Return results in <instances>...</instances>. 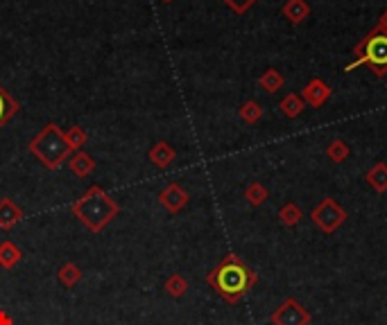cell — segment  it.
<instances>
[{"label":"cell","instance_id":"cell-12","mask_svg":"<svg viewBox=\"0 0 387 325\" xmlns=\"http://www.w3.org/2000/svg\"><path fill=\"white\" fill-rule=\"evenodd\" d=\"M66 162H68V170H71L75 177H79V179H86L88 174L96 170L93 156H88L86 152H75V154H71V158H68Z\"/></svg>","mask_w":387,"mask_h":325},{"label":"cell","instance_id":"cell-2","mask_svg":"<svg viewBox=\"0 0 387 325\" xmlns=\"http://www.w3.org/2000/svg\"><path fill=\"white\" fill-rule=\"evenodd\" d=\"M71 213L91 233H102V230L118 217L120 206L116 203V199H111L100 185H91L75 203H71Z\"/></svg>","mask_w":387,"mask_h":325},{"label":"cell","instance_id":"cell-18","mask_svg":"<svg viewBox=\"0 0 387 325\" xmlns=\"http://www.w3.org/2000/svg\"><path fill=\"white\" fill-rule=\"evenodd\" d=\"M260 88H263L265 93H270V95H275V93H279L283 86H286V77H283L277 68H267V71L260 75L258 79Z\"/></svg>","mask_w":387,"mask_h":325},{"label":"cell","instance_id":"cell-22","mask_svg":"<svg viewBox=\"0 0 387 325\" xmlns=\"http://www.w3.org/2000/svg\"><path fill=\"white\" fill-rule=\"evenodd\" d=\"M301 217H304V213H301V208L294 203V201H288V203H283L281 206V211H279V222L283 224V226H288V228H294L299 222H301Z\"/></svg>","mask_w":387,"mask_h":325},{"label":"cell","instance_id":"cell-11","mask_svg":"<svg viewBox=\"0 0 387 325\" xmlns=\"http://www.w3.org/2000/svg\"><path fill=\"white\" fill-rule=\"evenodd\" d=\"M281 14L286 16L292 25H299L311 16V5L306 0H286V5L281 7Z\"/></svg>","mask_w":387,"mask_h":325},{"label":"cell","instance_id":"cell-28","mask_svg":"<svg viewBox=\"0 0 387 325\" xmlns=\"http://www.w3.org/2000/svg\"><path fill=\"white\" fill-rule=\"evenodd\" d=\"M161 3H173V0H161Z\"/></svg>","mask_w":387,"mask_h":325},{"label":"cell","instance_id":"cell-21","mask_svg":"<svg viewBox=\"0 0 387 325\" xmlns=\"http://www.w3.org/2000/svg\"><path fill=\"white\" fill-rule=\"evenodd\" d=\"M64 138H66L68 147H71V152L75 154V152H82V147H84L86 141H88V134H86L84 126L73 124L71 129H66V131H64Z\"/></svg>","mask_w":387,"mask_h":325},{"label":"cell","instance_id":"cell-3","mask_svg":"<svg viewBox=\"0 0 387 325\" xmlns=\"http://www.w3.org/2000/svg\"><path fill=\"white\" fill-rule=\"evenodd\" d=\"M28 149L45 170H59L73 154L71 147H68V143H66V138H64V129H59L54 122L45 124L43 129L30 141Z\"/></svg>","mask_w":387,"mask_h":325},{"label":"cell","instance_id":"cell-10","mask_svg":"<svg viewBox=\"0 0 387 325\" xmlns=\"http://www.w3.org/2000/svg\"><path fill=\"white\" fill-rule=\"evenodd\" d=\"M177 158V152H175V147L166 143V141H158L150 147V152H147V160L152 162L154 167L158 170H166L170 162H173Z\"/></svg>","mask_w":387,"mask_h":325},{"label":"cell","instance_id":"cell-16","mask_svg":"<svg viewBox=\"0 0 387 325\" xmlns=\"http://www.w3.org/2000/svg\"><path fill=\"white\" fill-rule=\"evenodd\" d=\"M279 109H281L283 115H286V118L294 120V118H299V115L304 113L306 102L301 100V95H297V93H288V95L279 102Z\"/></svg>","mask_w":387,"mask_h":325},{"label":"cell","instance_id":"cell-7","mask_svg":"<svg viewBox=\"0 0 387 325\" xmlns=\"http://www.w3.org/2000/svg\"><path fill=\"white\" fill-rule=\"evenodd\" d=\"M188 201H190V194H188V190L186 188H181V185L177 183V181H173V183H168L166 188L161 190V194H158V203H161L168 213H173V215H177V213H181L184 208L188 206Z\"/></svg>","mask_w":387,"mask_h":325},{"label":"cell","instance_id":"cell-6","mask_svg":"<svg viewBox=\"0 0 387 325\" xmlns=\"http://www.w3.org/2000/svg\"><path fill=\"white\" fill-rule=\"evenodd\" d=\"M270 323L272 325H311V312L306 309L297 298L288 296L270 314Z\"/></svg>","mask_w":387,"mask_h":325},{"label":"cell","instance_id":"cell-8","mask_svg":"<svg viewBox=\"0 0 387 325\" xmlns=\"http://www.w3.org/2000/svg\"><path fill=\"white\" fill-rule=\"evenodd\" d=\"M331 86L326 84L324 79H320V77H315V79H311L308 84L304 86V90H301V100L308 104V107H313V109H320V107H324V104L328 102V98H331Z\"/></svg>","mask_w":387,"mask_h":325},{"label":"cell","instance_id":"cell-24","mask_svg":"<svg viewBox=\"0 0 387 325\" xmlns=\"http://www.w3.org/2000/svg\"><path fill=\"white\" fill-rule=\"evenodd\" d=\"M326 156L333 162H345L351 156V147L347 145V141H342V138H335V141L326 145Z\"/></svg>","mask_w":387,"mask_h":325},{"label":"cell","instance_id":"cell-4","mask_svg":"<svg viewBox=\"0 0 387 325\" xmlns=\"http://www.w3.org/2000/svg\"><path fill=\"white\" fill-rule=\"evenodd\" d=\"M367 66L379 79L387 77V34L379 28L371 30L354 50V61L347 64L345 71L351 73L354 68Z\"/></svg>","mask_w":387,"mask_h":325},{"label":"cell","instance_id":"cell-23","mask_svg":"<svg viewBox=\"0 0 387 325\" xmlns=\"http://www.w3.org/2000/svg\"><path fill=\"white\" fill-rule=\"evenodd\" d=\"M163 289L168 292V296L181 298V296H186V292H188V280L181 273H170L166 278V283H163Z\"/></svg>","mask_w":387,"mask_h":325},{"label":"cell","instance_id":"cell-27","mask_svg":"<svg viewBox=\"0 0 387 325\" xmlns=\"http://www.w3.org/2000/svg\"><path fill=\"white\" fill-rule=\"evenodd\" d=\"M0 325H14V321H11V317L5 309H0Z\"/></svg>","mask_w":387,"mask_h":325},{"label":"cell","instance_id":"cell-5","mask_svg":"<svg viewBox=\"0 0 387 325\" xmlns=\"http://www.w3.org/2000/svg\"><path fill=\"white\" fill-rule=\"evenodd\" d=\"M311 219L324 235H331L347 222V211L335 199L326 196V199H322V203H317L311 211Z\"/></svg>","mask_w":387,"mask_h":325},{"label":"cell","instance_id":"cell-9","mask_svg":"<svg viewBox=\"0 0 387 325\" xmlns=\"http://www.w3.org/2000/svg\"><path fill=\"white\" fill-rule=\"evenodd\" d=\"M23 217H25V213H23V208L14 199H9V196L0 199V228L3 230L14 228Z\"/></svg>","mask_w":387,"mask_h":325},{"label":"cell","instance_id":"cell-1","mask_svg":"<svg viewBox=\"0 0 387 325\" xmlns=\"http://www.w3.org/2000/svg\"><path fill=\"white\" fill-rule=\"evenodd\" d=\"M207 283L222 300H226L229 305H236L258 283V276L236 253H226L207 273Z\"/></svg>","mask_w":387,"mask_h":325},{"label":"cell","instance_id":"cell-26","mask_svg":"<svg viewBox=\"0 0 387 325\" xmlns=\"http://www.w3.org/2000/svg\"><path fill=\"white\" fill-rule=\"evenodd\" d=\"M381 32H385L387 34V9L383 11V14H381V18H379V25H376Z\"/></svg>","mask_w":387,"mask_h":325},{"label":"cell","instance_id":"cell-14","mask_svg":"<svg viewBox=\"0 0 387 325\" xmlns=\"http://www.w3.org/2000/svg\"><path fill=\"white\" fill-rule=\"evenodd\" d=\"M365 181L369 183L371 190H376L379 194L387 192V162H376L371 170H367L365 174Z\"/></svg>","mask_w":387,"mask_h":325},{"label":"cell","instance_id":"cell-13","mask_svg":"<svg viewBox=\"0 0 387 325\" xmlns=\"http://www.w3.org/2000/svg\"><path fill=\"white\" fill-rule=\"evenodd\" d=\"M21 260H23V251L14 242L11 240L0 242V266H3V269H14Z\"/></svg>","mask_w":387,"mask_h":325},{"label":"cell","instance_id":"cell-17","mask_svg":"<svg viewBox=\"0 0 387 325\" xmlns=\"http://www.w3.org/2000/svg\"><path fill=\"white\" fill-rule=\"evenodd\" d=\"M18 109H21V104L9 95V93L0 86V129L14 118V115L18 113Z\"/></svg>","mask_w":387,"mask_h":325},{"label":"cell","instance_id":"cell-20","mask_svg":"<svg viewBox=\"0 0 387 325\" xmlns=\"http://www.w3.org/2000/svg\"><path fill=\"white\" fill-rule=\"evenodd\" d=\"M238 115H241V120L245 124H258L260 118H263V107L256 102V100H247L241 104V109H238Z\"/></svg>","mask_w":387,"mask_h":325},{"label":"cell","instance_id":"cell-19","mask_svg":"<svg viewBox=\"0 0 387 325\" xmlns=\"http://www.w3.org/2000/svg\"><path fill=\"white\" fill-rule=\"evenodd\" d=\"M245 199H247L249 206L258 208V206H263V203L270 199V190H267L260 181H252V183H249L247 188H245Z\"/></svg>","mask_w":387,"mask_h":325},{"label":"cell","instance_id":"cell-15","mask_svg":"<svg viewBox=\"0 0 387 325\" xmlns=\"http://www.w3.org/2000/svg\"><path fill=\"white\" fill-rule=\"evenodd\" d=\"M57 280H59L66 289H75L82 280V269H79V264L75 262H66L59 266V271H57Z\"/></svg>","mask_w":387,"mask_h":325},{"label":"cell","instance_id":"cell-25","mask_svg":"<svg viewBox=\"0 0 387 325\" xmlns=\"http://www.w3.org/2000/svg\"><path fill=\"white\" fill-rule=\"evenodd\" d=\"M222 3L229 7L233 14H247V11L256 5V0H222Z\"/></svg>","mask_w":387,"mask_h":325}]
</instances>
